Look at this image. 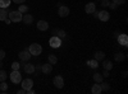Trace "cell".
I'll return each mask as SVG.
<instances>
[{
	"label": "cell",
	"mask_w": 128,
	"mask_h": 94,
	"mask_svg": "<svg viewBox=\"0 0 128 94\" xmlns=\"http://www.w3.org/2000/svg\"><path fill=\"white\" fill-rule=\"evenodd\" d=\"M28 51H30V54H31L32 56H38L41 52H42V47H41V45H38V43H32V45L28 47Z\"/></svg>",
	"instance_id": "1"
},
{
	"label": "cell",
	"mask_w": 128,
	"mask_h": 94,
	"mask_svg": "<svg viewBox=\"0 0 128 94\" xmlns=\"http://www.w3.org/2000/svg\"><path fill=\"white\" fill-rule=\"evenodd\" d=\"M8 17H9V19L12 20V22L18 23V22H22V17H23V14H22V13H19L18 10H13V12H10V13L8 14Z\"/></svg>",
	"instance_id": "2"
},
{
	"label": "cell",
	"mask_w": 128,
	"mask_h": 94,
	"mask_svg": "<svg viewBox=\"0 0 128 94\" xmlns=\"http://www.w3.org/2000/svg\"><path fill=\"white\" fill-rule=\"evenodd\" d=\"M9 76H10L12 83H14V84H20V81H22V75H20L19 70H13Z\"/></svg>",
	"instance_id": "3"
},
{
	"label": "cell",
	"mask_w": 128,
	"mask_h": 94,
	"mask_svg": "<svg viewBox=\"0 0 128 94\" xmlns=\"http://www.w3.org/2000/svg\"><path fill=\"white\" fill-rule=\"evenodd\" d=\"M49 43L52 48H58V47L62 46V38H59L58 36H52L49 41Z\"/></svg>",
	"instance_id": "4"
},
{
	"label": "cell",
	"mask_w": 128,
	"mask_h": 94,
	"mask_svg": "<svg viewBox=\"0 0 128 94\" xmlns=\"http://www.w3.org/2000/svg\"><path fill=\"white\" fill-rule=\"evenodd\" d=\"M20 85H22V88L27 92L28 89H31L32 87H34V80H32V79H22Z\"/></svg>",
	"instance_id": "5"
},
{
	"label": "cell",
	"mask_w": 128,
	"mask_h": 94,
	"mask_svg": "<svg viewBox=\"0 0 128 94\" xmlns=\"http://www.w3.org/2000/svg\"><path fill=\"white\" fill-rule=\"evenodd\" d=\"M58 14H59V17H62V18L69 15V8H68V6H66V5H59Z\"/></svg>",
	"instance_id": "6"
},
{
	"label": "cell",
	"mask_w": 128,
	"mask_h": 94,
	"mask_svg": "<svg viewBox=\"0 0 128 94\" xmlns=\"http://www.w3.org/2000/svg\"><path fill=\"white\" fill-rule=\"evenodd\" d=\"M52 83H54V85H55L58 89H62V88L64 87V79H63L60 75H58V76H55L54 79H52Z\"/></svg>",
	"instance_id": "7"
},
{
	"label": "cell",
	"mask_w": 128,
	"mask_h": 94,
	"mask_svg": "<svg viewBox=\"0 0 128 94\" xmlns=\"http://www.w3.org/2000/svg\"><path fill=\"white\" fill-rule=\"evenodd\" d=\"M18 56H19V59L22 60V61H30V59H31V54H30V51L28 50H23V51H20L19 54H18Z\"/></svg>",
	"instance_id": "8"
},
{
	"label": "cell",
	"mask_w": 128,
	"mask_h": 94,
	"mask_svg": "<svg viewBox=\"0 0 128 94\" xmlns=\"http://www.w3.org/2000/svg\"><path fill=\"white\" fill-rule=\"evenodd\" d=\"M98 18L101 20V22H108L109 18H110V14L106 12V10H101V12H99V15Z\"/></svg>",
	"instance_id": "9"
},
{
	"label": "cell",
	"mask_w": 128,
	"mask_h": 94,
	"mask_svg": "<svg viewBox=\"0 0 128 94\" xmlns=\"http://www.w3.org/2000/svg\"><path fill=\"white\" fill-rule=\"evenodd\" d=\"M116 39H118V43L119 45L127 47V45H128V36L127 34H119L118 37H116Z\"/></svg>",
	"instance_id": "10"
},
{
	"label": "cell",
	"mask_w": 128,
	"mask_h": 94,
	"mask_svg": "<svg viewBox=\"0 0 128 94\" xmlns=\"http://www.w3.org/2000/svg\"><path fill=\"white\" fill-rule=\"evenodd\" d=\"M37 29H38V31H42V32H45V31L49 29V23L46 22V20H38Z\"/></svg>",
	"instance_id": "11"
},
{
	"label": "cell",
	"mask_w": 128,
	"mask_h": 94,
	"mask_svg": "<svg viewBox=\"0 0 128 94\" xmlns=\"http://www.w3.org/2000/svg\"><path fill=\"white\" fill-rule=\"evenodd\" d=\"M22 22L24 23V24H27V26H30V24H32V22H34V17H32L31 14H23V17H22Z\"/></svg>",
	"instance_id": "12"
},
{
	"label": "cell",
	"mask_w": 128,
	"mask_h": 94,
	"mask_svg": "<svg viewBox=\"0 0 128 94\" xmlns=\"http://www.w3.org/2000/svg\"><path fill=\"white\" fill-rule=\"evenodd\" d=\"M95 10H96V5L94 3H88V4H86V6H84V12H86V14H92Z\"/></svg>",
	"instance_id": "13"
},
{
	"label": "cell",
	"mask_w": 128,
	"mask_h": 94,
	"mask_svg": "<svg viewBox=\"0 0 128 94\" xmlns=\"http://www.w3.org/2000/svg\"><path fill=\"white\" fill-rule=\"evenodd\" d=\"M41 71L44 72V74H50V72L52 71V65L50 64V62H48V64H45V65H41Z\"/></svg>",
	"instance_id": "14"
},
{
	"label": "cell",
	"mask_w": 128,
	"mask_h": 94,
	"mask_svg": "<svg viewBox=\"0 0 128 94\" xmlns=\"http://www.w3.org/2000/svg\"><path fill=\"white\" fill-rule=\"evenodd\" d=\"M23 69L24 71L27 72V74H34L35 72V65H32V64H23Z\"/></svg>",
	"instance_id": "15"
},
{
	"label": "cell",
	"mask_w": 128,
	"mask_h": 94,
	"mask_svg": "<svg viewBox=\"0 0 128 94\" xmlns=\"http://www.w3.org/2000/svg\"><path fill=\"white\" fill-rule=\"evenodd\" d=\"M8 8H0V20L4 22V20L8 18Z\"/></svg>",
	"instance_id": "16"
},
{
	"label": "cell",
	"mask_w": 128,
	"mask_h": 94,
	"mask_svg": "<svg viewBox=\"0 0 128 94\" xmlns=\"http://www.w3.org/2000/svg\"><path fill=\"white\" fill-rule=\"evenodd\" d=\"M102 67H104L105 70H109V71H110V70L113 69V62H112L110 60H105V59H104V60H102Z\"/></svg>",
	"instance_id": "17"
},
{
	"label": "cell",
	"mask_w": 128,
	"mask_h": 94,
	"mask_svg": "<svg viewBox=\"0 0 128 94\" xmlns=\"http://www.w3.org/2000/svg\"><path fill=\"white\" fill-rule=\"evenodd\" d=\"M91 93H92V94H100V93H101L100 83H96L95 85H92V88H91Z\"/></svg>",
	"instance_id": "18"
},
{
	"label": "cell",
	"mask_w": 128,
	"mask_h": 94,
	"mask_svg": "<svg viewBox=\"0 0 128 94\" xmlns=\"http://www.w3.org/2000/svg\"><path fill=\"white\" fill-rule=\"evenodd\" d=\"M114 59H115V61L122 62V61L126 60V54H124V52H118V54L114 55Z\"/></svg>",
	"instance_id": "19"
},
{
	"label": "cell",
	"mask_w": 128,
	"mask_h": 94,
	"mask_svg": "<svg viewBox=\"0 0 128 94\" xmlns=\"http://www.w3.org/2000/svg\"><path fill=\"white\" fill-rule=\"evenodd\" d=\"M105 59V52L102 51H98V52H95V60H98V61H102Z\"/></svg>",
	"instance_id": "20"
},
{
	"label": "cell",
	"mask_w": 128,
	"mask_h": 94,
	"mask_svg": "<svg viewBox=\"0 0 128 94\" xmlns=\"http://www.w3.org/2000/svg\"><path fill=\"white\" fill-rule=\"evenodd\" d=\"M87 65H88L91 69H96V67L99 66V61L95 60V59H94V60H88V61H87Z\"/></svg>",
	"instance_id": "21"
},
{
	"label": "cell",
	"mask_w": 128,
	"mask_h": 94,
	"mask_svg": "<svg viewBox=\"0 0 128 94\" xmlns=\"http://www.w3.org/2000/svg\"><path fill=\"white\" fill-rule=\"evenodd\" d=\"M100 87H101V92H109L110 90V84H108V83H105V81L100 83Z\"/></svg>",
	"instance_id": "22"
},
{
	"label": "cell",
	"mask_w": 128,
	"mask_h": 94,
	"mask_svg": "<svg viewBox=\"0 0 128 94\" xmlns=\"http://www.w3.org/2000/svg\"><path fill=\"white\" fill-rule=\"evenodd\" d=\"M48 60H49V62H50L51 65H55L56 62H58V57H56L55 55H52V54L48 56Z\"/></svg>",
	"instance_id": "23"
},
{
	"label": "cell",
	"mask_w": 128,
	"mask_h": 94,
	"mask_svg": "<svg viewBox=\"0 0 128 94\" xmlns=\"http://www.w3.org/2000/svg\"><path fill=\"white\" fill-rule=\"evenodd\" d=\"M18 12H19V13H22V14L28 13V6H27V5H24V4H20V5H19V8H18Z\"/></svg>",
	"instance_id": "24"
},
{
	"label": "cell",
	"mask_w": 128,
	"mask_h": 94,
	"mask_svg": "<svg viewBox=\"0 0 128 94\" xmlns=\"http://www.w3.org/2000/svg\"><path fill=\"white\" fill-rule=\"evenodd\" d=\"M12 3V0H0V8H8Z\"/></svg>",
	"instance_id": "25"
},
{
	"label": "cell",
	"mask_w": 128,
	"mask_h": 94,
	"mask_svg": "<svg viewBox=\"0 0 128 94\" xmlns=\"http://www.w3.org/2000/svg\"><path fill=\"white\" fill-rule=\"evenodd\" d=\"M94 80L96 81V83H101V81H104V78H102V75L101 74H94Z\"/></svg>",
	"instance_id": "26"
},
{
	"label": "cell",
	"mask_w": 128,
	"mask_h": 94,
	"mask_svg": "<svg viewBox=\"0 0 128 94\" xmlns=\"http://www.w3.org/2000/svg\"><path fill=\"white\" fill-rule=\"evenodd\" d=\"M6 78H8V74H6V72H5L4 70H0V83H2V81H5Z\"/></svg>",
	"instance_id": "27"
},
{
	"label": "cell",
	"mask_w": 128,
	"mask_h": 94,
	"mask_svg": "<svg viewBox=\"0 0 128 94\" xmlns=\"http://www.w3.org/2000/svg\"><path fill=\"white\" fill-rule=\"evenodd\" d=\"M56 34H58L59 38H64V37L67 36V33H66V31H64V29H59V31H56Z\"/></svg>",
	"instance_id": "28"
},
{
	"label": "cell",
	"mask_w": 128,
	"mask_h": 94,
	"mask_svg": "<svg viewBox=\"0 0 128 94\" xmlns=\"http://www.w3.org/2000/svg\"><path fill=\"white\" fill-rule=\"evenodd\" d=\"M6 89H8V84H6L5 81H2V84H0V90H2V92H5Z\"/></svg>",
	"instance_id": "29"
},
{
	"label": "cell",
	"mask_w": 128,
	"mask_h": 94,
	"mask_svg": "<svg viewBox=\"0 0 128 94\" xmlns=\"http://www.w3.org/2000/svg\"><path fill=\"white\" fill-rule=\"evenodd\" d=\"M19 67H20V64H19V62H13V64H12V69L13 70H19Z\"/></svg>",
	"instance_id": "30"
},
{
	"label": "cell",
	"mask_w": 128,
	"mask_h": 94,
	"mask_svg": "<svg viewBox=\"0 0 128 94\" xmlns=\"http://www.w3.org/2000/svg\"><path fill=\"white\" fill-rule=\"evenodd\" d=\"M109 3H110V0H101V6L102 8L109 6Z\"/></svg>",
	"instance_id": "31"
},
{
	"label": "cell",
	"mask_w": 128,
	"mask_h": 94,
	"mask_svg": "<svg viewBox=\"0 0 128 94\" xmlns=\"http://www.w3.org/2000/svg\"><path fill=\"white\" fill-rule=\"evenodd\" d=\"M113 3L116 5H123V4H126V0H113Z\"/></svg>",
	"instance_id": "32"
},
{
	"label": "cell",
	"mask_w": 128,
	"mask_h": 94,
	"mask_svg": "<svg viewBox=\"0 0 128 94\" xmlns=\"http://www.w3.org/2000/svg\"><path fill=\"white\" fill-rule=\"evenodd\" d=\"M101 75H102V78H109V76H110V75H109V70H105V69H104V71H102Z\"/></svg>",
	"instance_id": "33"
},
{
	"label": "cell",
	"mask_w": 128,
	"mask_h": 94,
	"mask_svg": "<svg viewBox=\"0 0 128 94\" xmlns=\"http://www.w3.org/2000/svg\"><path fill=\"white\" fill-rule=\"evenodd\" d=\"M5 57V51L4 50H0V60H3Z\"/></svg>",
	"instance_id": "34"
},
{
	"label": "cell",
	"mask_w": 128,
	"mask_h": 94,
	"mask_svg": "<svg viewBox=\"0 0 128 94\" xmlns=\"http://www.w3.org/2000/svg\"><path fill=\"white\" fill-rule=\"evenodd\" d=\"M109 6H110V9H116V6H118V5H116V4H114V3H109Z\"/></svg>",
	"instance_id": "35"
},
{
	"label": "cell",
	"mask_w": 128,
	"mask_h": 94,
	"mask_svg": "<svg viewBox=\"0 0 128 94\" xmlns=\"http://www.w3.org/2000/svg\"><path fill=\"white\" fill-rule=\"evenodd\" d=\"M26 1V0H13V3H16V4H23Z\"/></svg>",
	"instance_id": "36"
},
{
	"label": "cell",
	"mask_w": 128,
	"mask_h": 94,
	"mask_svg": "<svg viewBox=\"0 0 128 94\" xmlns=\"http://www.w3.org/2000/svg\"><path fill=\"white\" fill-rule=\"evenodd\" d=\"M35 71H37L38 74V71H41V65H35Z\"/></svg>",
	"instance_id": "37"
},
{
	"label": "cell",
	"mask_w": 128,
	"mask_h": 94,
	"mask_svg": "<svg viewBox=\"0 0 128 94\" xmlns=\"http://www.w3.org/2000/svg\"><path fill=\"white\" fill-rule=\"evenodd\" d=\"M17 93H18V94H24V93H26V90H24V89L22 88V89H19V90H18Z\"/></svg>",
	"instance_id": "38"
},
{
	"label": "cell",
	"mask_w": 128,
	"mask_h": 94,
	"mask_svg": "<svg viewBox=\"0 0 128 94\" xmlns=\"http://www.w3.org/2000/svg\"><path fill=\"white\" fill-rule=\"evenodd\" d=\"M4 22H5V23H6V24H10V23H12V20H10V19H9V18H6V19H5V20H4Z\"/></svg>",
	"instance_id": "39"
},
{
	"label": "cell",
	"mask_w": 128,
	"mask_h": 94,
	"mask_svg": "<svg viewBox=\"0 0 128 94\" xmlns=\"http://www.w3.org/2000/svg\"><path fill=\"white\" fill-rule=\"evenodd\" d=\"M92 14H94V17H95V18H98V15H99V12H96V10H95V12H94Z\"/></svg>",
	"instance_id": "40"
},
{
	"label": "cell",
	"mask_w": 128,
	"mask_h": 94,
	"mask_svg": "<svg viewBox=\"0 0 128 94\" xmlns=\"http://www.w3.org/2000/svg\"><path fill=\"white\" fill-rule=\"evenodd\" d=\"M123 78H127V71H123Z\"/></svg>",
	"instance_id": "41"
},
{
	"label": "cell",
	"mask_w": 128,
	"mask_h": 94,
	"mask_svg": "<svg viewBox=\"0 0 128 94\" xmlns=\"http://www.w3.org/2000/svg\"><path fill=\"white\" fill-rule=\"evenodd\" d=\"M3 66H4V64H3V62H2V60H0V69H2Z\"/></svg>",
	"instance_id": "42"
},
{
	"label": "cell",
	"mask_w": 128,
	"mask_h": 94,
	"mask_svg": "<svg viewBox=\"0 0 128 94\" xmlns=\"http://www.w3.org/2000/svg\"><path fill=\"white\" fill-rule=\"evenodd\" d=\"M100 1H101V0H100Z\"/></svg>",
	"instance_id": "43"
}]
</instances>
